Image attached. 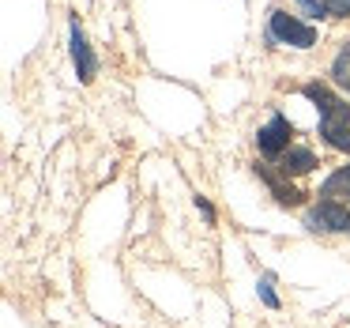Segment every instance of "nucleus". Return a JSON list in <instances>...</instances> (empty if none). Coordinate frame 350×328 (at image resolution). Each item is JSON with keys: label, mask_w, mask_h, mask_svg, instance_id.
Segmentation results:
<instances>
[{"label": "nucleus", "mask_w": 350, "mask_h": 328, "mask_svg": "<svg viewBox=\"0 0 350 328\" xmlns=\"http://www.w3.org/2000/svg\"><path fill=\"white\" fill-rule=\"evenodd\" d=\"M301 94L317 106L324 144L335 147V151H342V155H350V102L339 99L327 84H305Z\"/></svg>", "instance_id": "f257e3e1"}, {"label": "nucleus", "mask_w": 350, "mask_h": 328, "mask_svg": "<svg viewBox=\"0 0 350 328\" xmlns=\"http://www.w3.org/2000/svg\"><path fill=\"white\" fill-rule=\"evenodd\" d=\"M267 42H282V46H294V49H312L317 46V27L301 23L297 16L275 8L271 19H267Z\"/></svg>", "instance_id": "f03ea898"}, {"label": "nucleus", "mask_w": 350, "mask_h": 328, "mask_svg": "<svg viewBox=\"0 0 350 328\" xmlns=\"http://www.w3.org/2000/svg\"><path fill=\"white\" fill-rule=\"evenodd\" d=\"M305 227L312 234H350V207L342 200L320 197L317 204L305 212Z\"/></svg>", "instance_id": "7ed1b4c3"}, {"label": "nucleus", "mask_w": 350, "mask_h": 328, "mask_svg": "<svg viewBox=\"0 0 350 328\" xmlns=\"http://www.w3.org/2000/svg\"><path fill=\"white\" fill-rule=\"evenodd\" d=\"M252 174L271 189V197L279 200L282 207H301L305 204V192L297 189L286 174H279V166H271V162H252Z\"/></svg>", "instance_id": "20e7f679"}, {"label": "nucleus", "mask_w": 350, "mask_h": 328, "mask_svg": "<svg viewBox=\"0 0 350 328\" xmlns=\"http://www.w3.org/2000/svg\"><path fill=\"white\" fill-rule=\"evenodd\" d=\"M290 140H294V125H290L282 114H271V121L256 132V147H260L264 159H279L282 151H290V147H294Z\"/></svg>", "instance_id": "39448f33"}, {"label": "nucleus", "mask_w": 350, "mask_h": 328, "mask_svg": "<svg viewBox=\"0 0 350 328\" xmlns=\"http://www.w3.org/2000/svg\"><path fill=\"white\" fill-rule=\"evenodd\" d=\"M72 64H76L79 84H91L94 72H98V61H94V53H91V46H87V38H83L76 19H72Z\"/></svg>", "instance_id": "423d86ee"}, {"label": "nucleus", "mask_w": 350, "mask_h": 328, "mask_svg": "<svg viewBox=\"0 0 350 328\" xmlns=\"http://www.w3.org/2000/svg\"><path fill=\"white\" fill-rule=\"evenodd\" d=\"M275 166H279V174H286V177H301V174H312L320 162H317V155H312L309 147H290V151H282L279 159H275Z\"/></svg>", "instance_id": "0eeeda50"}, {"label": "nucleus", "mask_w": 350, "mask_h": 328, "mask_svg": "<svg viewBox=\"0 0 350 328\" xmlns=\"http://www.w3.org/2000/svg\"><path fill=\"white\" fill-rule=\"evenodd\" d=\"M327 76H332V84L339 87L342 94H350V42H342V46L335 49V57H332V68H327Z\"/></svg>", "instance_id": "6e6552de"}, {"label": "nucleus", "mask_w": 350, "mask_h": 328, "mask_svg": "<svg viewBox=\"0 0 350 328\" xmlns=\"http://www.w3.org/2000/svg\"><path fill=\"white\" fill-rule=\"evenodd\" d=\"M317 197H327V200H342V204H350V166L335 170V174L327 177L324 185H320Z\"/></svg>", "instance_id": "1a4fd4ad"}, {"label": "nucleus", "mask_w": 350, "mask_h": 328, "mask_svg": "<svg viewBox=\"0 0 350 328\" xmlns=\"http://www.w3.org/2000/svg\"><path fill=\"white\" fill-rule=\"evenodd\" d=\"M275 279H271V275H260V283H256V294H260V302H264L267 305V310H279V294H275Z\"/></svg>", "instance_id": "9d476101"}, {"label": "nucleus", "mask_w": 350, "mask_h": 328, "mask_svg": "<svg viewBox=\"0 0 350 328\" xmlns=\"http://www.w3.org/2000/svg\"><path fill=\"white\" fill-rule=\"evenodd\" d=\"M327 19H350V0H320Z\"/></svg>", "instance_id": "9b49d317"}, {"label": "nucleus", "mask_w": 350, "mask_h": 328, "mask_svg": "<svg viewBox=\"0 0 350 328\" xmlns=\"http://www.w3.org/2000/svg\"><path fill=\"white\" fill-rule=\"evenodd\" d=\"M294 4H297V8H301L305 16H309V19H324V16H327V12H324V4H320V0H294Z\"/></svg>", "instance_id": "f8f14e48"}, {"label": "nucleus", "mask_w": 350, "mask_h": 328, "mask_svg": "<svg viewBox=\"0 0 350 328\" xmlns=\"http://www.w3.org/2000/svg\"><path fill=\"white\" fill-rule=\"evenodd\" d=\"M196 207H200V212H204V215H207V223H215V207H211V204H207V200H204V197H196Z\"/></svg>", "instance_id": "ddd939ff"}]
</instances>
